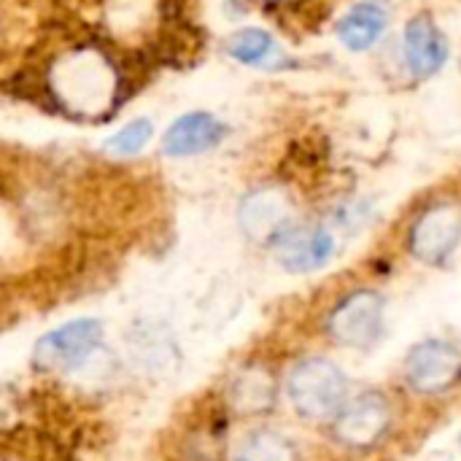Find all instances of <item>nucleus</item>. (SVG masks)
<instances>
[{
	"label": "nucleus",
	"instance_id": "0eeeda50",
	"mask_svg": "<svg viewBox=\"0 0 461 461\" xmlns=\"http://www.w3.org/2000/svg\"><path fill=\"white\" fill-rule=\"evenodd\" d=\"M57 89L78 108H97L111 95V73L103 59L76 54L57 76Z\"/></svg>",
	"mask_w": 461,
	"mask_h": 461
},
{
	"label": "nucleus",
	"instance_id": "dca6fc26",
	"mask_svg": "<svg viewBox=\"0 0 461 461\" xmlns=\"http://www.w3.org/2000/svg\"><path fill=\"white\" fill-rule=\"evenodd\" d=\"M151 132H154V124L149 119H135L130 122L127 127H122L116 135H111L105 140V149L116 157H130V154H138L149 140H151Z\"/></svg>",
	"mask_w": 461,
	"mask_h": 461
},
{
	"label": "nucleus",
	"instance_id": "20e7f679",
	"mask_svg": "<svg viewBox=\"0 0 461 461\" xmlns=\"http://www.w3.org/2000/svg\"><path fill=\"white\" fill-rule=\"evenodd\" d=\"M408 384L421 394H438L461 375L459 351L443 340H424L408 354Z\"/></svg>",
	"mask_w": 461,
	"mask_h": 461
},
{
	"label": "nucleus",
	"instance_id": "39448f33",
	"mask_svg": "<svg viewBox=\"0 0 461 461\" xmlns=\"http://www.w3.org/2000/svg\"><path fill=\"white\" fill-rule=\"evenodd\" d=\"M392 413L381 394H362L351 400L335 419V438L348 448H370L389 429Z\"/></svg>",
	"mask_w": 461,
	"mask_h": 461
},
{
	"label": "nucleus",
	"instance_id": "f8f14e48",
	"mask_svg": "<svg viewBox=\"0 0 461 461\" xmlns=\"http://www.w3.org/2000/svg\"><path fill=\"white\" fill-rule=\"evenodd\" d=\"M386 24H389L386 8L378 0H365L343 16V22L338 24V35L348 49L365 51L384 35Z\"/></svg>",
	"mask_w": 461,
	"mask_h": 461
},
{
	"label": "nucleus",
	"instance_id": "ddd939ff",
	"mask_svg": "<svg viewBox=\"0 0 461 461\" xmlns=\"http://www.w3.org/2000/svg\"><path fill=\"white\" fill-rule=\"evenodd\" d=\"M230 402L238 413L243 416H257V413H265L273 408L276 402V384L273 378L259 370V367H251V370H243L232 386H230Z\"/></svg>",
	"mask_w": 461,
	"mask_h": 461
},
{
	"label": "nucleus",
	"instance_id": "f257e3e1",
	"mask_svg": "<svg viewBox=\"0 0 461 461\" xmlns=\"http://www.w3.org/2000/svg\"><path fill=\"white\" fill-rule=\"evenodd\" d=\"M289 400L305 419H338L348 405V381L338 365L327 359H305L289 375Z\"/></svg>",
	"mask_w": 461,
	"mask_h": 461
},
{
	"label": "nucleus",
	"instance_id": "4468645a",
	"mask_svg": "<svg viewBox=\"0 0 461 461\" xmlns=\"http://www.w3.org/2000/svg\"><path fill=\"white\" fill-rule=\"evenodd\" d=\"M235 461H300L297 459V448L292 446V440H286L278 432L262 429L254 432L238 451Z\"/></svg>",
	"mask_w": 461,
	"mask_h": 461
},
{
	"label": "nucleus",
	"instance_id": "1a4fd4ad",
	"mask_svg": "<svg viewBox=\"0 0 461 461\" xmlns=\"http://www.w3.org/2000/svg\"><path fill=\"white\" fill-rule=\"evenodd\" d=\"M240 227L254 240L276 243L292 227V208L276 189L254 192L240 205Z\"/></svg>",
	"mask_w": 461,
	"mask_h": 461
},
{
	"label": "nucleus",
	"instance_id": "f03ea898",
	"mask_svg": "<svg viewBox=\"0 0 461 461\" xmlns=\"http://www.w3.org/2000/svg\"><path fill=\"white\" fill-rule=\"evenodd\" d=\"M103 340V324L97 319L70 321L35 343L32 362L41 370H73L84 365Z\"/></svg>",
	"mask_w": 461,
	"mask_h": 461
},
{
	"label": "nucleus",
	"instance_id": "6e6552de",
	"mask_svg": "<svg viewBox=\"0 0 461 461\" xmlns=\"http://www.w3.org/2000/svg\"><path fill=\"white\" fill-rule=\"evenodd\" d=\"M281 265L292 273H311L324 267L335 254V238L324 227H289L276 243Z\"/></svg>",
	"mask_w": 461,
	"mask_h": 461
},
{
	"label": "nucleus",
	"instance_id": "9b49d317",
	"mask_svg": "<svg viewBox=\"0 0 461 461\" xmlns=\"http://www.w3.org/2000/svg\"><path fill=\"white\" fill-rule=\"evenodd\" d=\"M402 49H405L408 68L416 76H421V78L438 73L446 65V59H448V41H446V35L438 30L435 22H429L424 16L408 22Z\"/></svg>",
	"mask_w": 461,
	"mask_h": 461
},
{
	"label": "nucleus",
	"instance_id": "423d86ee",
	"mask_svg": "<svg viewBox=\"0 0 461 461\" xmlns=\"http://www.w3.org/2000/svg\"><path fill=\"white\" fill-rule=\"evenodd\" d=\"M461 216L454 205L429 208L411 232V251L427 265H443L459 246Z\"/></svg>",
	"mask_w": 461,
	"mask_h": 461
},
{
	"label": "nucleus",
	"instance_id": "2eb2a0df",
	"mask_svg": "<svg viewBox=\"0 0 461 461\" xmlns=\"http://www.w3.org/2000/svg\"><path fill=\"white\" fill-rule=\"evenodd\" d=\"M230 54L238 59V62H246V65H265L270 62V57L276 54V41L265 32V30H257V27H246L240 32H235L227 43Z\"/></svg>",
	"mask_w": 461,
	"mask_h": 461
},
{
	"label": "nucleus",
	"instance_id": "9d476101",
	"mask_svg": "<svg viewBox=\"0 0 461 461\" xmlns=\"http://www.w3.org/2000/svg\"><path fill=\"white\" fill-rule=\"evenodd\" d=\"M227 135V127L211 113H186L170 124L165 132V151L170 157H192L219 146Z\"/></svg>",
	"mask_w": 461,
	"mask_h": 461
},
{
	"label": "nucleus",
	"instance_id": "7ed1b4c3",
	"mask_svg": "<svg viewBox=\"0 0 461 461\" xmlns=\"http://www.w3.org/2000/svg\"><path fill=\"white\" fill-rule=\"evenodd\" d=\"M384 330V300L375 292H354L330 316V335L348 348H370Z\"/></svg>",
	"mask_w": 461,
	"mask_h": 461
}]
</instances>
